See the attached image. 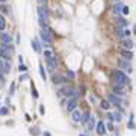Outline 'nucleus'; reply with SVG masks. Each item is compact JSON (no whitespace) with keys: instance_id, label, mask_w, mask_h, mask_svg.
<instances>
[{"instance_id":"nucleus-1","label":"nucleus","mask_w":136,"mask_h":136,"mask_svg":"<svg viewBox=\"0 0 136 136\" xmlns=\"http://www.w3.org/2000/svg\"><path fill=\"white\" fill-rule=\"evenodd\" d=\"M113 79H115V83L116 85H124V86H127L129 82H130V79L127 77L126 73H122L120 70H116L115 73H113Z\"/></svg>"},{"instance_id":"nucleus-2","label":"nucleus","mask_w":136,"mask_h":136,"mask_svg":"<svg viewBox=\"0 0 136 136\" xmlns=\"http://www.w3.org/2000/svg\"><path fill=\"white\" fill-rule=\"evenodd\" d=\"M39 36H41V39L45 42V45H50L53 42V32H52V29H42L41 32H39Z\"/></svg>"},{"instance_id":"nucleus-3","label":"nucleus","mask_w":136,"mask_h":136,"mask_svg":"<svg viewBox=\"0 0 136 136\" xmlns=\"http://www.w3.org/2000/svg\"><path fill=\"white\" fill-rule=\"evenodd\" d=\"M107 101H109L110 104L116 106V107H120V106H121V103H122L121 97H118V95H115V94H109V95H107Z\"/></svg>"},{"instance_id":"nucleus-4","label":"nucleus","mask_w":136,"mask_h":136,"mask_svg":"<svg viewBox=\"0 0 136 136\" xmlns=\"http://www.w3.org/2000/svg\"><path fill=\"white\" fill-rule=\"evenodd\" d=\"M61 94H62V95H65L68 100H70V98H76V97H77V92H76V91L73 89V88H65V89H62V91H61Z\"/></svg>"},{"instance_id":"nucleus-5","label":"nucleus","mask_w":136,"mask_h":136,"mask_svg":"<svg viewBox=\"0 0 136 136\" xmlns=\"http://www.w3.org/2000/svg\"><path fill=\"white\" fill-rule=\"evenodd\" d=\"M118 64H120V67H122V70H124V71H127L129 74H130V73L133 71V67H132V64H130V61H126V59H121L120 62H118Z\"/></svg>"},{"instance_id":"nucleus-6","label":"nucleus","mask_w":136,"mask_h":136,"mask_svg":"<svg viewBox=\"0 0 136 136\" xmlns=\"http://www.w3.org/2000/svg\"><path fill=\"white\" fill-rule=\"evenodd\" d=\"M38 15H39V20L47 21V20H48V11H47V8L39 6V8H38Z\"/></svg>"},{"instance_id":"nucleus-7","label":"nucleus","mask_w":136,"mask_h":136,"mask_svg":"<svg viewBox=\"0 0 136 136\" xmlns=\"http://www.w3.org/2000/svg\"><path fill=\"white\" fill-rule=\"evenodd\" d=\"M0 71L2 73H9L11 71V62L6 59H0Z\"/></svg>"},{"instance_id":"nucleus-8","label":"nucleus","mask_w":136,"mask_h":136,"mask_svg":"<svg viewBox=\"0 0 136 136\" xmlns=\"http://www.w3.org/2000/svg\"><path fill=\"white\" fill-rule=\"evenodd\" d=\"M82 115L83 113L79 110V109H74L71 112V120H73V122H80L82 121Z\"/></svg>"},{"instance_id":"nucleus-9","label":"nucleus","mask_w":136,"mask_h":136,"mask_svg":"<svg viewBox=\"0 0 136 136\" xmlns=\"http://www.w3.org/2000/svg\"><path fill=\"white\" fill-rule=\"evenodd\" d=\"M95 132H97L98 136H103V135L106 133V126H104L103 121H98V122H97V126H95Z\"/></svg>"},{"instance_id":"nucleus-10","label":"nucleus","mask_w":136,"mask_h":136,"mask_svg":"<svg viewBox=\"0 0 136 136\" xmlns=\"http://www.w3.org/2000/svg\"><path fill=\"white\" fill-rule=\"evenodd\" d=\"M121 44H122V47L126 48V50H132L133 45H135V42L132 41V39H129V38H122L121 39Z\"/></svg>"},{"instance_id":"nucleus-11","label":"nucleus","mask_w":136,"mask_h":136,"mask_svg":"<svg viewBox=\"0 0 136 136\" xmlns=\"http://www.w3.org/2000/svg\"><path fill=\"white\" fill-rule=\"evenodd\" d=\"M124 88H126L124 85H116V83H115V86H113V92H115V95H118V97H122V95L126 94V92H124Z\"/></svg>"},{"instance_id":"nucleus-12","label":"nucleus","mask_w":136,"mask_h":136,"mask_svg":"<svg viewBox=\"0 0 136 136\" xmlns=\"http://www.w3.org/2000/svg\"><path fill=\"white\" fill-rule=\"evenodd\" d=\"M76 107H77V100L76 98H70V100L67 101V110L68 112H73Z\"/></svg>"},{"instance_id":"nucleus-13","label":"nucleus","mask_w":136,"mask_h":136,"mask_svg":"<svg viewBox=\"0 0 136 136\" xmlns=\"http://www.w3.org/2000/svg\"><path fill=\"white\" fill-rule=\"evenodd\" d=\"M52 80H53L54 85H62V83H65V82H67V79H65V77H62L61 74H53Z\"/></svg>"},{"instance_id":"nucleus-14","label":"nucleus","mask_w":136,"mask_h":136,"mask_svg":"<svg viewBox=\"0 0 136 136\" xmlns=\"http://www.w3.org/2000/svg\"><path fill=\"white\" fill-rule=\"evenodd\" d=\"M11 54H12V52H9V50L0 47V59H6V61H9V59H11Z\"/></svg>"},{"instance_id":"nucleus-15","label":"nucleus","mask_w":136,"mask_h":136,"mask_svg":"<svg viewBox=\"0 0 136 136\" xmlns=\"http://www.w3.org/2000/svg\"><path fill=\"white\" fill-rule=\"evenodd\" d=\"M121 56H122V59H126V61H132V59H133V53H132V50H126V48H122V50H121Z\"/></svg>"},{"instance_id":"nucleus-16","label":"nucleus","mask_w":136,"mask_h":136,"mask_svg":"<svg viewBox=\"0 0 136 136\" xmlns=\"http://www.w3.org/2000/svg\"><path fill=\"white\" fill-rule=\"evenodd\" d=\"M0 41L3 44H12V38H11L9 33H2V35H0Z\"/></svg>"},{"instance_id":"nucleus-17","label":"nucleus","mask_w":136,"mask_h":136,"mask_svg":"<svg viewBox=\"0 0 136 136\" xmlns=\"http://www.w3.org/2000/svg\"><path fill=\"white\" fill-rule=\"evenodd\" d=\"M56 65H58V58H56V56H53L52 59H47V67H48V70H53V68H56Z\"/></svg>"},{"instance_id":"nucleus-18","label":"nucleus","mask_w":136,"mask_h":136,"mask_svg":"<svg viewBox=\"0 0 136 136\" xmlns=\"http://www.w3.org/2000/svg\"><path fill=\"white\" fill-rule=\"evenodd\" d=\"M126 26H127V20L124 18V17H118L116 18V27H122L124 29Z\"/></svg>"},{"instance_id":"nucleus-19","label":"nucleus","mask_w":136,"mask_h":136,"mask_svg":"<svg viewBox=\"0 0 136 136\" xmlns=\"http://www.w3.org/2000/svg\"><path fill=\"white\" fill-rule=\"evenodd\" d=\"M32 48L35 50V52H38V53H41V52H42L41 45H39V39H33V41H32Z\"/></svg>"},{"instance_id":"nucleus-20","label":"nucleus","mask_w":136,"mask_h":136,"mask_svg":"<svg viewBox=\"0 0 136 136\" xmlns=\"http://www.w3.org/2000/svg\"><path fill=\"white\" fill-rule=\"evenodd\" d=\"M94 129H95V118L91 116L89 121H88V132H91V130H94Z\"/></svg>"},{"instance_id":"nucleus-21","label":"nucleus","mask_w":136,"mask_h":136,"mask_svg":"<svg viewBox=\"0 0 136 136\" xmlns=\"http://www.w3.org/2000/svg\"><path fill=\"white\" fill-rule=\"evenodd\" d=\"M112 116H113V121H116V122H121V120H122L121 112H116V110L112 113Z\"/></svg>"},{"instance_id":"nucleus-22","label":"nucleus","mask_w":136,"mask_h":136,"mask_svg":"<svg viewBox=\"0 0 136 136\" xmlns=\"http://www.w3.org/2000/svg\"><path fill=\"white\" fill-rule=\"evenodd\" d=\"M115 35L118 36V38H126V36H124V29H122V27H116V30H115Z\"/></svg>"},{"instance_id":"nucleus-23","label":"nucleus","mask_w":136,"mask_h":136,"mask_svg":"<svg viewBox=\"0 0 136 136\" xmlns=\"http://www.w3.org/2000/svg\"><path fill=\"white\" fill-rule=\"evenodd\" d=\"M89 118H91V115H89V112H85L83 115H82V124H88V121H89Z\"/></svg>"},{"instance_id":"nucleus-24","label":"nucleus","mask_w":136,"mask_h":136,"mask_svg":"<svg viewBox=\"0 0 136 136\" xmlns=\"http://www.w3.org/2000/svg\"><path fill=\"white\" fill-rule=\"evenodd\" d=\"M5 27H6V20H5V17L0 14V32L5 30Z\"/></svg>"},{"instance_id":"nucleus-25","label":"nucleus","mask_w":136,"mask_h":136,"mask_svg":"<svg viewBox=\"0 0 136 136\" xmlns=\"http://www.w3.org/2000/svg\"><path fill=\"white\" fill-rule=\"evenodd\" d=\"M100 107H101V109H103V110H107V109H109V107H110V103H109V101H107V100H103V101H101V103H100Z\"/></svg>"},{"instance_id":"nucleus-26","label":"nucleus","mask_w":136,"mask_h":136,"mask_svg":"<svg viewBox=\"0 0 136 136\" xmlns=\"http://www.w3.org/2000/svg\"><path fill=\"white\" fill-rule=\"evenodd\" d=\"M0 11H2V12L3 14H9L11 12V6H9V5H2V6H0Z\"/></svg>"},{"instance_id":"nucleus-27","label":"nucleus","mask_w":136,"mask_h":136,"mask_svg":"<svg viewBox=\"0 0 136 136\" xmlns=\"http://www.w3.org/2000/svg\"><path fill=\"white\" fill-rule=\"evenodd\" d=\"M122 6H124V5H121V3H116L115 6H113V12H115V14H121Z\"/></svg>"},{"instance_id":"nucleus-28","label":"nucleus","mask_w":136,"mask_h":136,"mask_svg":"<svg viewBox=\"0 0 136 136\" xmlns=\"http://www.w3.org/2000/svg\"><path fill=\"white\" fill-rule=\"evenodd\" d=\"M39 76L42 77V80H47V74H45V70H44V65H39Z\"/></svg>"},{"instance_id":"nucleus-29","label":"nucleus","mask_w":136,"mask_h":136,"mask_svg":"<svg viewBox=\"0 0 136 136\" xmlns=\"http://www.w3.org/2000/svg\"><path fill=\"white\" fill-rule=\"evenodd\" d=\"M44 56H45V61H47V59H52L54 54H53L52 50H44Z\"/></svg>"},{"instance_id":"nucleus-30","label":"nucleus","mask_w":136,"mask_h":136,"mask_svg":"<svg viewBox=\"0 0 136 136\" xmlns=\"http://www.w3.org/2000/svg\"><path fill=\"white\" fill-rule=\"evenodd\" d=\"M30 135L38 136V135H39V129H38V127H32V129H30Z\"/></svg>"},{"instance_id":"nucleus-31","label":"nucleus","mask_w":136,"mask_h":136,"mask_svg":"<svg viewBox=\"0 0 136 136\" xmlns=\"http://www.w3.org/2000/svg\"><path fill=\"white\" fill-rule=\"evenodd\" d=\"M121 14H122V15H129V14H130V8H129V6H122Z\"/></svg>"},{"instance_id":"nucleus-32","label":"nucleus","mask_w":136,"mask_h":136,"mask_svg":"<svg viewBox=\"0 0 136 136\" xmlns=\"http://www.w3.org/2000/svg\"><path fill=\"white\" fill-rule=\"evenodd\" d=\"M18 71H21V73H26V71H27V67H26L24 64H18Z\"/></svg>"},{"instance_id":"nucleus-33","label":"nucleus","mask_w":136,"mask_h":136,"mask_svg":"<svg viewBox=\"0 0 136 136\" xmlns=\"http://www.w3.org/2000/svg\"><path fill=\"white\" fill-rule=\"evenodd\" d=\"M8 113H9L8 107H0V115H8Z\"/></svg>"},{"instance_id":"nucleus-34","label":"nucleus","mask_w":136,"mask_h":136,"mask_svg":"<svg viewBox=\"0 0 136 136\" xmlns=\"http://www.w3.org/2000/svg\"><path fill=\"white\" fill-rule=\"evenodd\" d=\"M32 95H33V98H38V92H36L35 86H33V83H32Z\"/></svg>"},{"instance_id":"nucleus-35","label":"nucleus","mask_w":136,"mask_h":136,"mask_svg":"<svg viewBox=\"0 0 136 136\" xmlns=\"http://www.w3.org/2000/svg\"><path fill=\"white\" fill-rule=\"evenodd\" d=\"M67 77H70V79H74V73H73L71 70H68V71H67Z\"/></svg>"},{"instance_id":"nucleus-36","label":"nucleus","mask_w":136,"mask_h":136,"mask_svg":"<svg viewBox=\"0 0 136 136\" xmlns=\"http://www.w3.org/2000/svg\"><path fill=\"white\" fill-rule=\"evenodd\" d=\"M89 101H91V103H97V98H95V95L91 94V95H89Z\"/></svg>"},{"instance_id":"nucleus-37","label":"nucleus","mask_w":136,"mask_h":136,"mask_svg":"<svg viewBox=\"0 0 136 136\" xmlns=\"http://www.w3.org/2000/svg\"><path fill=\"white\" fill-rule=\"evenodd\" d=\"M11 95H14L15 94V83H12V85H11V92H9Z\"/></svg>"},{"instance_id":"nucleus-38","label":"nucleus","mask_w":136,"mask_h":136,"mask_svg":"<svg viewBox=\"0 0 136 136\" xmlns=\"http://www.w3.org/2000/svg\"><path fill=\"white\" fill-rule=\"evenodd\" d=\"M130 33H132V32H130V29H124V36H126V38L130 36Z\"/></svg>"},{"instance_id":"nucleus-39","label":"nucleus","mask_w":136,"mask_h":136,"mask_svg":"<svg viewBox=\"0 0 136 136\" xmlns=\"http://www.w3.org/2000/svg\"><path fill=\"white\" fill-rule=\"evenodd\" d=\"M107 130H110V132H113V124H112V122H107Z\"/></svg>"},{"instance_id":"nucleus-40","label":"nucleus","mask_w":136,"mask_h":136,"mask_svg":"<svg viewBox=\"0 0 136 136\" xmlns=\"http://www.w3.org/2000/svg\"><path fill=\"white\" fill-rule=\"evenodd\" d=\"M39 113H41V115H44V113H45V109H44V106H39Z\"/></svg>"},{"instance_id":"nucleus-41","label":"nucleus","mask_w":136,"mask_h":136,"mask_svg":"<svg viewBox=\"0 0 136 136\" xmlns=\"http://www.w3.org/2000/svg\"><path fill=\"white\" fill-rule=\"evenodd\" d=\"M129 127H130V129H135V122H133V120H130V122H129Z\"/></svg>"},{"instance_id":"nucleus-42","label":"nucleus","mask_w":136,"mask_h":136,"mask_svg":"<svg viewBox=\"0 0 136 136\" xmlns=\"http://www.w3.org/2000/svg\"><path fill=\"white\" fill-rule=\"evenodd\" d=\"M2 83H3V73L0 71V85H2Z\"/></svg>"},{"instance_id":"nucleus-43","label":"nucleus","mask_w":136,"mask_h":136,"mask_svg":"<svg viewBox=\"0 0 136 136\" xmlns=\"http://www.w3.org/2000/svg\"><path fill=\"white\" fill-rule=\"evenodd\" d=\"M20 41H21V36H20V35H17V44H20Z\"/></svg>"},{"instance_id":"nucleus-44","label":"nucleus","mask_w":136,"mask_h":136,"mask_svg":"<svg viewBox=\"0 0 136 136\" xmlns=\"http://www.w3.org/2000/svg\"><path fill=\"white\" fill-rule=\"evenodd\" d=\"M26 79H27V76H26V74H23V76L20 77V80H26Z\"/></svg>"},{"instance_id":"nucleus-45","label":"nucleus","mask_w":136,"mask_h":136,"mask_svg":"<svg viewBox=\"0 0 136 136\" xmlns=\"http://www.w3.org/2000/svg\"><path fill=\"white\" fill-rule=\"evenodd\" d=\"M18 64H23V56H18Z\"/></svg>"},{"instance_id":"nucleus-46","label":"nucleus","mask_w":136,"mask_h":136,"mask_svg":"<svg viewBox=\"0 0 136 136\" xmlns=\"http://www.w3.org/2000/svg\"><path fill=\"white\" fill-rule=\"evenodd\" d=\"M38 2H41V3H47V0H38Z\"/></svg>"},{"instance_id":"nucleus-47","label":"nucleus","mask_w":136,"mask_h":136,"mask_svg":"<svg viewBox=\"0 0 136 136\" xmlns=\"http://www.w3.org/2000/svg\"><path fill=\"white\" fill-rule=\"evenodd\" d=\"M8 2V0H0V3H6Z\"/></svg>"},{"instance_id":"nucleus-48","label":"nucleus","mask_w":136,"mask_h":136,"mask_svg":"<svg viewBox=\"0 0 136 136\" xmlns=\"http://www.w3.org/2000/svg\"><path fill=\"white\" fill-rule=\"evenodd\" d=\"M44 136H50V133H48V132H45V133H44Z\"/></svg>"},{"instance_id":"nucleus-49","label":"nucleus","mask_w":136,"mask_h":136,"mask_svg":"<svg viewBox=\"0 0 136 136\" xmlns=\"http://www.w3.org/2000/svg\"><path fill=\"white\" fill-rule=\"evenodd\" d=\"M133 33H136V26H133Z\"/></svg>"},{"instance_id":"nucleus-50","label":"nucleus","mask_w":136,"mask_h":136,"mask_svg":"<svg viewBox=\"0 0 136 136\" xmlns=\"http://www.w3.org/2000/svg\"><path fill=\"white\" fill-rule=\"evenodd\" d=\"M80 136H86V135H85V133H80Z\"/></svg>"},{"instance_id":"nucleus-51","label":"nucleus","mask_w":136,"mask_h":136,"mask_svg":"<svg viewBox=\"0 0 136 136\" xmlns=\"http://www.w3.org/2000/svg\"><path fill=\"white\" fill-rule=\"evenodd\" d=\"M113 2H121V0H113Z\"/></svg>"}]
</instances>
